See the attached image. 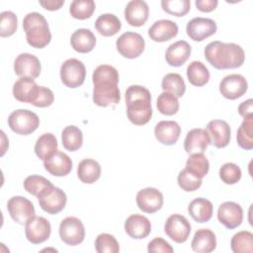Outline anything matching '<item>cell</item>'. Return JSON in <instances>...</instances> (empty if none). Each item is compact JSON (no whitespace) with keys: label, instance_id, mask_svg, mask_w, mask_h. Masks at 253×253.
<instances>
[{"label":"cell","instance_id":"cell-1","mask_svg":"<svg viewBox=\"0 0 253 253\" xmlns=\"http://www.w3.org/2000/svg\"><path fill=\"white\" fill-rule=\"evenodd\" d=\"M204 53L209 63L216 69L238 68L245 60L243 48L233 42H211L206 45Z\"/></svg>","mask_w":253,"mask_h":253},{"label":"cell","instance_id":"cell-2","mask_svg":"<svg viewBox=\"0 0 253 253\" xmlns=\"http://www.w3.org/2000/svg\"><path fill=\"white\" fill-rule=\"evenodd\" d=\"M125 98L129 122L135 126L147 124L153 113L149 90L140 85H130L125 93Z\"/></svg>","mask_w":253,"mask_h":253},{"label":"cell","instance_id":"cell-3","mask_svg":"<svg viewBox=\"0 0 253 253\" xmlns=\"http://www.w3.org/2000/svg\"><path fill=\"white\" fill-rule=\"evenodd\" d=\"M23 29L27 42L32 47L43 48L50 42L51 34L48 23L41 13H28L23 20Z\"/></svg>","mask_w":253,"mask_h":253},{"label":"cell","instance_id":"cell-4","mask_svg":"<svg viewBox=\"0 0 253 253\" xmlns=\"http://www.w3.org/2000/svg\"><path fill=\"white\" fill-rule=\"evenodd\" d=\"M9 127L16 133L28 135L34 132L40 126L38 115L26 109H19L12 112L8 118Z\"/></svg>","mask_w":253,"mask_h":253},{"label":"cell","instance_id":"cell-5","mask_svg":"<svg viewBox=\"0 0 253 253\" xmlns=\"http://www.w3.org/2000/svg\"><path fill=\"white\" fill-rule=\"evenodd\" d=\"M116 80L93 81V102L99 107L116 105L121 100V92Z\"/></svg>","mask_w":253,"mask_h":253},{"label":"cell","instance_id":"cell-6","mask_svg":"<svg viewBox=\"0 0 253 253\" xmlns=\"http://www.w3.org/2000/svg\"><path fill=\"white\" fill-rule=\"evenodd\" d=\"M37 198L41 209L49 214L60 212L65 208L67 202V197L63 190L53 185L44 188Z\"/></svg>","mask_w":253,"mask_h":253},{"label":"cell","instance_id":"cell-7","mask_svg":"<svg viewBox=\"0 0 253 253\" xmlns=\"http://www.w3.org/2000/svg\"><path fill=\"white\" fill-rule=\"evenodd\" d=\"M86 67L84 63L76 58L66 59L60 67V79L68 88H77L84 83Z\"/></svg>","mask_w":253,"mask_h":253},{"label":"cell","instance_id":"cell-8","mask_svg":"<svg viewBox=\"0 0 253 253\" xmlns=\"http://www.w3.org/2000/svg\"><path fill=\"white\" fill-rule=\"evenodd\" d=\"M117 50L126 58H136L144 50L145 42L141 35L134 32H126L116 42Z\"/></svg>","mask_w":253,"mask_h":253},{"label":"cell","instance_id":"cell-9","mask_svg":"<svg viewBox=\"0 0 253 253\" xmlns=\"http://www.w3.org/2000/svg\"><path fill=\"white\" fill-rule=\"evenodd\" d=\"M60 239L67 245L75 246L83 242L85 227L82 221L75 216H67L59 224Z\"/></svg>","mask_w":253,"mask_h":253},{"label":"cell","instance_id":"cell-10","mask_svg":"<svg viewBox=\"0 0 253 253\" xmlns=\"http://www.w3.org/2000/svg\"><path fill=\"white\" fill-rule=\"evenodd\" d=\"M7 210L12 219L19 224H26L30 218L36 215L33 203L22 196L10 198L7 203Z\"/></svg>","mask_w":253,"mask_h":253},{"label":"cell","instance_id":"cell-11","mask_svg":"<svg viewBox=\"0 0 253 253\" xmlns=\"http://www.w3.org/2000/svg\"><path fill=\"white\" fill-rule=\"evenodd\" d=\"M164 231L176 243H184L190 236L191 224L182 214H171L165 221Z\"/></svg>","mask_w":253,"mask_h":253},{"label":"cell","instance_id":"cell-12","mask_svg":"<svg viewBox=\"0 0 253 253\" xmlns=\"http://www.w3.org/2000/svg\"><path fill=\"white\" fill-rule=\"evenodd\" d=\"M51 233V225L43 216H33L25 225L27 239L33 244H41L46 241Z\"/></svg>","mask_w":253,"mask_h":253},{"label":"cell","instance_id":"cell-13","mask_svg":"<svg viewBox=\"0 0 253 253\" xmlns=\"http://www.w3.org/2000/svg\"><path fill=\"white\" fill-rule=\"evenodd\" d=\"M248 89V83L241 74H229L223 77L219 83L220 94L228 99L235 100L242 97Z\"/></svg>","mask_w":253,"mask_h":253},{"label":"cell","instance_id":"cell-14","mask_svg":"<svg viewBox=\"0 0 253 253\" xmlns=\"http://www.w3.org/2000/svg\"><path fill=\"white\" fill-rule=\"evenodd\" d=\"M216 23L210 18L197 17L190 20L186 26L188 37L195 42H202L216 33Z\"/></svg>","mask_w":253,"mask_h":253},{"label":"cell","instance_id":"cell-15","mask_svg":"<svg viewBox=\"0 0 253 253\" xmlns=\"http://www.w3.org/2000/svg\"><path fill=\"white\" fill-rule=\"evenodd\" d=\"M217 219L228 229L238 227L243 220V210L235 202H224L217 210Z\"/></svg>","mask_w":253,"mask_h":253},{"label":"cell","instance_id":"cell-16","mask_svg":"<svg viewBox=\"0 0 253 253\" xmlns=\"http://www.w3.org/2000/svg\"><path fill=\"white\" fill-rule=\"evenodd\" d=\"M136 205L140 211L146 213H154L163 206V195L155 188H144L136 194Z\"/></svg>","mask_w":253,"mask_h":253},{"label":"cell","instance_id":"cell-17","mask_svg":"<svg viewBox=\"0 0 253 253\" xmlns=\"http://www.w3.org/2000/svg\"><path fill=\"white\" fill-rule=\"evenodd\" d=\"M42 65L40 59L31 53H21L14 61V71L19 77L37 78L40 76Z\"/></svg>","mask_w":253,"mask_h":253},{"label":"cell","instance_id":"cell-18","mask_svg":"<svg viewBox=\"0 0 253 253\" xmlns=\"http://www.w3.org/2000/svg\"><path fill=\"white\" fill-rule=\"evenodd\" d=\"M40 91V86L33 78L21 77L13 85V95L22 103L34 104Z\"/></svg>","mask_w":253,"mask_h":253},{"label":"cell","instance_id":"cell-19","mask_svg":"<svg viewBox=\"0 0 253 253\" xmlns=\"http://www.w3.org/2000/svg\"><path fill=\"white\" fill-rule=\"evenodd\" d=\"M211 144L208 131L205 128L197 127L189 130L184 140V149L188 154L204 153Z\"/></svg>","mask_w":253,"mask_h":253},{"label":"cell","instance_id":"cell-20","mask_svg":"<svg viewBox=\"0 0 253 253\" xmlns=\"http://www.w3.org/2000/svg\"><path fill=\"white\" fill-rule=\"evenodd\" d=\"M211 143L216 148H223L230 140V126L223 120H212L207 125Z\"/></svg>","mask_w":253,"mask_h":253},{"label":"cell","instance_id":"cell-21","mask_svg":"<svg viewBox=\"0 0 253 253\" xmlns=\"http://www.w3.org/2000/svg\"><path fill=\"white\" fill-rule=\"evenodd\" d=\"M149 16V7L145 1L131 0L125 8V18L128 25L140 27L144 25Z\"/></svg>","mask_w":253,"mask_h":253},{"label":"cell","instance_id":"cell-22","mask_svg":"<svg viewBox=\"0 0 253 253\" xmlns=\"http://www.w3.org/2000/svg\"><path fill=\"white\" fill-rule=\"evenodd\" d=\"M44 169L52 176L63 177L72 170V161L70 157L61 151H56L49 158L43 161Z\"/></svg>","mask_w":253,"mask_h":253},{"label":"cell","instance_id":"cell-23","mask_svg":"<svg viewBox=\"0 0 253 253\" xmlns=\"http://www.w3.org/2000/svg\"><path fill=\"white\" fill-rule=\"evenodd\" d=\"M125 231L133 239H143L150 234L151 223L141 214H131L125 221Z\"/></svg>","mask_w":253,"mask_h":253},{"label":"cell","instance_id":"cell-24","mask_svg":"<svg viewBox=\"0 0 253 253\" xmlns=\"http://www.w3.org/2000/svg\"><path fill=\"white\" fill-rule=\"evenodd\" d=\"M178 26L171 20H158L152 24L148 29L149 38L156 42H164L173 38L178 34Z\"/></svg>","mask_w":253,"mask_h":253},{"label":"cell","instance_id":"cell-25","mask_svg":"<svg viewBox=\"0 0 253 253\" xmlns=\"http://www.w3.org/2000/svg\"><path fill=\"white\" fill-rule=\"evenodd\" d=\"M191 45L186 41H178L171 43L165 52V60L170 66H182L190 57Z\"/></svg>","mask_w":253,"mask_h":253},{"label":"cell","instance_id":"cell-26","mask_svg":"<svg viewBox=\"0 0 253 253\" xmlns=\"http://www.w3.org/2000/svg\"><path fill=\"white\" fill-rule=\"evenodd\" d=\"M181 127L174 121H161L154 128V134L158 142L164 145H173L179 139Z\"/></svg>","mask_w":253,"mask_h":253},{"label":"cell","instance_id":"cell-27","mask_svg":"<svg viewBox=\"0 0 253 253\" xmlns=\"http://www.w3.org/2000/svg\"><path fill=\"white\" fill-rule=\"evenodd\" d=\"M191 247L198 253L212 252L216 247L215 234L209 228L198 229L194 234Z\"/></svg>","mask_w":253,"mask_h":253},{"label":"cell","instance_id":"cell-28","mask_svg":"<svg viewBox=\"0 0 253 253\" xmlns=\"http://www.w3.org/2000/svg\"><path fill=\"white\" fill-rule=\"evenodd\" d=\"M72 48L80 53H87L93 50L96 45V37L89 29H78L70 38Z\"/></svg>","mask_w":253,"mask_h":253},{"label":"cell","instance_id":"cell-29","mask_svg":"<svg viewBox=\"0 0 253 253\" xmlns=\"http://www.w3.org/2000/svg\"><path fill=\"white\" fill-rule=\"evenodd\" d=\"M188 212L196 222L205 223L211 218L213 206L208 199L197 198L189 204Z\"/></svg>","mask_w":253,"mask_h":253},{"label":"cell","instance_id":"cell-30","mask_svg":"<svg viewBox=\"0 0 253 253\" xmlns=\"http://www.w3.org/2000/svg\"><path fill=\"white\" fill-rule=\"evenodd\" d=\"M77 176L82 183L93 184L101 177V165L94 159H83L78 164Z\"/></svg>","mask_w":253,"mask_h":253},{"label":"cell","instance_id":"cell-31","mask_svg":"<svg viewBox=\"0 0 253 253\" xmlns=\"http://www.w3.org/2000/svg\"><path fill=\"white\" fill-rule=\"evenodd\" d=\"M57 139L54 134L46 132L42 134L36 141L35 153L41 160L49 158L57 151Z\"/></svg>","mask_w":253,"mask_h":253},{"label":"cell","instance_id":"cell-32","mask_svg":"<svg viewBox=\"0 0 253 253\" xmlns=\"http://www.w3.org/2000/svg\"><path fill=\"white\" fill-rule=\"evenodd\" d=\"M95 28L100 35L104 37H112L121 30L122 23L116 15L106 13L100 15L97 18L95 22Z\"/></svg>","mask_w":253,"mask_h":253},{"label":"cell","instance_id":"cell-33","mask_svg":"<svg viewBox=\"0 0 253 253\" xmlns=\"http://www.w3.org/2000/svg\"><path fill=\"white\" fill-rule=\"evenodd\" d=\"M187 77L192 85L202 87L209 82L210 71L202 61L194 60L187 67Z\"/></svg>","mask_w":253,"mask_h":253},{"label":"cell","instance_id":"cell-34","mask_svg":"<svg viewBox=\"0 0 253 253\" xmlns=\"http://www.w3.org/2000/svg\"><path fill=\"white\" fill-rule=\"evenodd\" d=\"M63 147L68 151L78 150L83 143V133L76 126H67L61 132Z\"/></svg>","mask_w":253,"mask_h":253},{"label":"cell","instance_id":"cell-35","mask_svg":"<svg viewBox=\"0 0 253 253\" xmlns=\"http://www.w3.org/2000/svg\"><path fill=\"white\" fill-rule=\"evenodd\" d=\"M236 139L241 148L245 150L253 148V115L244 118L237 129Z\"/></svg>","mask_w":253,"mask_h":253},{"label":"cell","instance_id":"cell-36","mask_svg":"<svg viewBox=\"0 0 253 253\" xmlns=\"http://www.w3.org/2000/svg\"><path fill=\"white\" fill-rule=\"evenodd\" d=\"M161 87L164 92H168L181 98L186 91V84L183 77L178 73H168L162 78Z\"/></svg>","mask_w":253,"mask_h":253},{"label":"cell","instance_id":"cell-37","mask_svg":"<svg viewBox=\"0 0 253 253\" xmlns=\"http://www.w3.org/2000/svg\"><path fill=\"white\" fill-rule=\"evenodd\" d=\"M231 250L234 253L253 252V234L250 231L242 230L235 233L230 241Z\"/></svg>","mask_w":253,"mask_h":253},{"label":"cell","instance_id":"cell-38","mask_svg":"<svg viewBox=\"0 0 253 253\" xmlns=\"http://www.w3.org/2000/svg\"><path fill=\"white\" fill-rule=\"evenodd\" d=\"M186 168L203 179L210 170V162L204 153H193L187 159Z\"/></svg>","mask_w":253,"mask_h":253},{"label":"cell","instance_id":"cell-39","mask_svg":"<svg viewBox=\"0 0 253 253\" xmlns=\"http://www.w3.org/2000/svg\"><path fill=\"white\" fill-rule=\"evenodd\" d=\"M95 8L93 0H74L69 6V13L74 19L86 20L92 16Z\"/></svg>","mask_w":253,"mask_h":253},{"label":"cell","instance_id":"cell-40","mask_svg":"<svg viewBox=\"0 0 253 253\" xmlns=\"http://www.w3.org/2000/svg\"><path fill=\"white\" fill-rule=\"evenodd\" d=\"M158 111L165 116H173L179 111V101L176 96L168 92H162L156 103Z\"/></svg>","mask_w":253,"mask_h":253},{"label":"cell","instance_id":"cell-41","mask_svg":"<svg viewBox=\"0 0 253 253\" xmlns=\"http://www.w3.org/2000/svg\"><path fill=\"white\" fill-rule=\"evenodd\" d=\"M178 185L185 192H194L202 186V178H199L187 168L181 170L178 174Z\"/></svg>","mask_w":253,"mask_h":253},{"label":"cell","instance_id":"cell-42","mask_svg":"<svg viewBox=\"0 0 253 253\" xmlns=\"http://www.w3.org/2000/svg\"><path fill=\"white\" fill-rule=\"evenodd\" d=\"M95 249L99 253H118L120 245L114 235L101 233L96 237Z\"/></svg>","mask_w":253,"mask_h":253},{"label":"cell","instance_id":"cell-43","mask_svg":"<svg viewBox=\"0 0 253 253\" xmlns=\"http://www.w3.org/2000/svg\"><path fill=\"white\" fill-rule=\"evenodd\" d=\"M161 7L166 13L183 17L188 14L191 9V2L189 0H163L161 1Z\"/></svg>","mask_w":253,"mask_h":253},{"label":"cell","instance_id":"cell-44","mask_svg":"<svg viewBox=\"0 0 253 253\" xmlns=\"http://www.w3.org/2000/svg\"><path fill=\"white\" fill-rule=\"evenodd\" d=\"M18 27V18L11 11H4L0 14V36L2 38L11 37Z\"/></svg>","mask_w":253,"mask_h":253},{"label":"cell","instance_id":"cell-45","mask_svg":"<svg viewBox=\"0 0 253 253\" xmlns=\"http://www.w3.org/2000/svg\"><path fill=\"white\" fill-rule=\"evenodd\" d=\"M219 178L224 184L233 185L241 179V169L235 163L227 162L219 168Z\"/></svg>","mask_w":253,"mask_h":253},{"label":"cell","instance_id":"cell-46","mask_svg":"<svg viewBox=\"0 0 253 253\" xmlns=\"http://www.w3.org/2000/svg\"><path fill=\"white\" fill-rule=\"evenodd\" d=\"M52 185V183L40 175L28 176L24 181V189L33 196H38L44 188Z\"/></svg>","mask_w":253,"mask_h":253},{"label":"cell","instance_id":"cell-47","mask_svg":"<svg viewBox=\"0 0 253 253\" xmlns=\"http://www.w3.org/2000/svg\"><path fill=\"white\" fill-rule=\"evenodd\" d=\"M53 101H54L53 92L47 87L40 86L39 95L33 105L38 108H45L50 106L53 103Z\"/></svg>","mask_w":253,"mask_h":253},{"label":"cell","instance_id":"cell-48","mask_svg":"<svg viewBox=\"0 0 253 253\" xmlns=\"http://www.w3.org/2000/svg\"><path fill=\"white\" fill-rule=\"evenodd\" d=\"M147 251L149 253H172L174 250L166 240L161 237H155L148 243Z\"/></svg>","mask_w":253,"mask_h":253},{"label":"cell","instance_id":"cell-49","mask_svg":"<svg viewBox=\"0 0 253 253\" xmlns=\"http://www.w3.org/2000/svg\"><path fill=\"white\" fill-rule=\"evenodd\" d=\"M195 4L199 11L208 13L213 11L216 8L218 2L217 0H197Z\"/></svg>","mask_w":253,"mask_h":253},{"label":"cell","instance_id":"cell-50","mask_svg":"<svg viewBox=\"0 0 253 253\" xmlns=\"http://www.w3.org/2000/svg\"><path fill=\"white\" fill-rule=\"evenodd\" d=\"M238 114L243 118L253 115V100L248 99V100L242 102L238 106Z\"/></svg>","mask_w":253,"mask_h":253},{"label":"cell","instance_id":"cell-51","mask_svg":"<svg viewBox=\"0 0 253 253\" xmlns=\"http://www.w3.org/2000/svg\"><path fill=\"white\" fill-rule=\"evenodd\" d=\"M41 6L48 11H55L61 8L64 4V0H47V1H40Z\"/></svg>","mask_w":253,"mask_h":253}]
</instances>
